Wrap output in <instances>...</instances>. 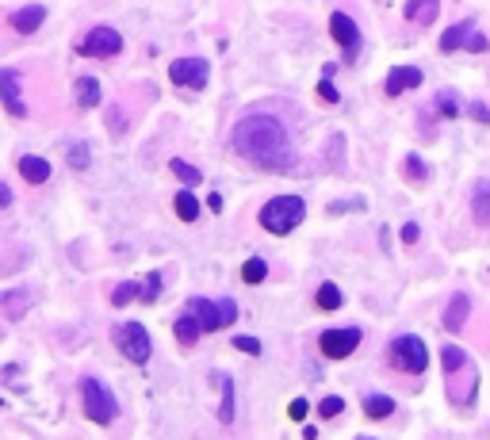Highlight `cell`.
Returning a JSON list of instances; mask_svg holds the SVG:
<instances>
[{"mask_svg": "<svg viewBox=\"0 0 490 440\" xmlns=\"http://www.w3.org/2000/svg\"><path fill=\"white\" fill-rule=\"evenodd\" d=\"M219 387H222L219 421H222V425H230V421H234V379H230V376H219Z\"/></svg>", "mask_w": 490, "mask_h": 440, "instance_id": "cell-24", "label": "cell"}, {"mask_svg": "<svg viewBox=\"0 0 490 440\" xmlns=\"http://www.w3.org/2000/svg\"><path fill=\"white\" fill-rule=\"evenodd\" d=\"M364 414L368 417H391L394 414V398L391 395H364Z\"/></svg>", "mask_w": 490, "mask_h": 440, "instance_id": "cell-22", "label": "cell"}, {"mask_svg": "<svg viewBox=\"0 0 490 440\" xmlns=\"http://www.w3.org/2000/svg\"><path fill=\"white\" fill-rule=\"evenodd\" d=\"M440 50H471V54H486L490 39L475 31V23H456L440 35Z\"/></svg>", "mask_w": 490, "mask_h": 440, "instance_id": "cell-7", "label": "cell"}, {"mask_svg": "<svg viewBox=\"0 0 490 440\" xmlns=\"http://www.w3.org/2000/svg\"><path fill=\"white\" fill-rule=\"evenodd\" d=\"M103 100V92H100V81H92V77H81L77 81V104L81 108H96Z\"/></svg>", "mask_w": 490, "mask_h": 440, "instance_id": "cell-23", "label": "cell"}, {"mask_svg": "<svg viewBox=\"0 0 490 440\" xmlns=\"http://www.w3.org/2000/svg\"><path fill=\"white\" fill-rule=\"evenodd\" d=\"M173 333H176V341L184 345V349H192L195 341H200V333H203V322L195 318L192 311H188L184 318H176V325H173Z\"/></svg>", "mask_w": 490, "mask_h": 440, "instance_id": "cell-15", "label": "cell"}, {"mask_svg": "<svg viewBox=\"0 0 490 440\" xmlns=\"http://www.w3.org/2000/svg\"><path fill=\"white\" fill-rule=\"evenodd\" d=\"M287 414L295 417V421H299V417H307V402H303V398H295V402L287 406Z\"/></svg>", "mask_w": 490, "mask_h": 440, "instance_id": "cell-38", "label": "cell"}, {"mask_svg": "<svg viewBox=\"0 0 490 440\" xmlns=\"http://www.w3.org/2000/svg\"><path fill=\"white\" fill-rule=\"evenodd\" d=\"M207 207L219 211V207H222V195H219V192H211V195H207Z\"/></svg>", "mask_w": 490, "mask_h": 440, "instance_id": "cell-41", "label": "cell"}, {"mask_svg": "<svg viewBox=\"0 0 490 440\" xmlns=\"http://www.w3.org/2000/svg\"><path fill=\"white\" fill-rule=\"evenodd\" d=\"M169 168L176 173V180H184V188H195V184L203 180V176H200V168H195V165H188L184 157H176V161L169 165Z\"/></svg>", "mask_w": 490, "mask_h": 440, "instance_id": "cell-25", "label": "cell"}, {"mask_svg": "<svg viewBox=\"0 0 490 440\" xmlns=\"http://www.w3.org/2000/svg\"><path fill=\"white\" fill-rule=\"evenodd\" d=\"M471 211H475V222L479 226H490V180H483L471 195Z\"/></svg>", "mask_w": 490, "mask_h": 440, "instance_id": "cell-20", "label": "cell"}, {"mask_svg": "<svg viewBox=\"0 0 490 440\" xmlns=\"http://www.w3.org/2000/svg\"><path fill=\"white\" fill-rule=\"evenodd\" d=\"M207 73H211L207 58H176L173 65H169V81L181 84V88H203Z\"/></svg>", "mask_w": 490, "mask_h": 440, "instance_id": "cell-10", "label": "cell"}, {"mask_svg": "<svg viewBox=\"0 0 490 440\" xmlns=\"http://www.w3.org/2000/svg\"><path fill=\"white\" fill-rule=\"evenodd\" d=\"M0 96H4V108H8V115H12V119L27 115V108L20 104V73H16V69L0 73Z\"/></svg>", "mask_w": 490, "mask_h": 440, "instance_id": "cell-13", "label": "cell"}, {"mask_svg": "<svg viewBox=\"0 0 490 440\" xmlns=\"http://www.w3.org/2000/svg\"><path fill=\"white\" fill-rule=\"evenodd\" d=\"M42 20H46V8H42V4H27V8H20V12H12V16H8V23H12L20 35L39 31Z\"/></svg>", "mask_w": 490, "mask_h": 440, "instance_id": "cell-14", "label": "cell"}, {"mask_svg": "<svg viewBox=\"0 0 490 440\" xmlns=\"http://www.w3.org/2000/svg\"><path fill=\"white\" fill-rule=\"evenodd\" d=\"M20 173H23L27 184H46V180H50V161L27 154V157H20Z\"/></svg>", "mask_w": 490, "mask_h": 440, "instance_id": "cell-16", "label": "cell"}, {"mask_svg": "<svg viewBox=\"0 0 490 440\" xmlns=\"http://www.w3.org/2000/svg\"><path fill=\"white\" fill-rule=\"evenodd\" d=\"M421 84V69L418 65H394V69L387 73V96H402V92H410V88H418Z\"/></svg>", "mask_w": 490, "mask_h": 440, "instance_id": "cell-12", "label": "cell"}, {"mask_svg": "<svg viewBox=\"0 0 490 440\" xmlns=\"http://www.w3.org/2000/svg\"><path fill=\"white\" fill-rule=\"evenodd\" d=\"M234 149L253 161L265 173H287L295 165V149H291L287 127L276 115H245L234 127Z\"/></svg>", "mask_w": 490, "mask_h": 440, "instance_id": "cell-1", "label": "cell"}, {"mask_svg": "<svg viewBox=\"0 0 490 440\" xmlns=\"http://www.w3.org/2000/svg\"><path fill=\"white\" fill-rule=\"evenodd\" d=\"M345 410V398L341 395H329V398H322V406H318V414L322 417H337Z\"/></svg>", "mask_w": 490, "mask_h": 440, "instance_id": "cell-32", "label": "cell"}, {"mask_svg": "<svg viewBox=\"0 0 490 440\" xmlns=\"http://www.w3.org/2000/svg\"><path fill=\"white\" fill-rule=\"evenodd\" d=\"M329 35H334V39L341 42L345 62H353V58H356V50H360V27H356L353 16L334 12V16H329Z\"/></svg>", "mask_w": 490, "mask_h": 440, "instance_id": "cell-11", "label": "cell"}, {"mask_svg": "<svg viewBox=\"0 0 490 440\" xmlns=\"http://www.w3.org/2000/svg\"><path fill=\"white\" fill-rule=\"evenodd\" d=\"M440 364H445V376H456V371H467L471 368L467 352L456 349V345H445V349H440Z\"/></svg>", "mask_w": 490, "mask_h": 440, "instance_id": "cell-21", "label": "cell"}, {"mask_svg": "<svg viewBox=\"0 0 490 440\" xmlns=\"http://www.w3.org/2000/svg\"><path fill=\"white\" fill-rule=\"evenodd\" d=\"M0 303H4V318H12V322H20L27 314V291L23 287H12V291L0 295Z\"/></svg>", "mask_w": 490, "mask_h": 440, "instance_id": "cell-19", "label": "cell"}, {"mask_svg": "<svg viewBox=\"0 0 490 440\" xmlns=\"http://www.w3.org/2000/svg\"><path fill=\"white\" fill-rule=\"evenodd\" d=\"M115 345H119V352L130 364H146L149 360V333H146V325H138V322L119 325V330H115Z\"/></svg>", "mask_w": 490, "mask_h": 440, "instance_id": "cell-6", "label": "cell"}, {"mask_svg": "<svg viewBox=\"0 0 490 440\" xmlns=\"http://www.w3.org/2000/svg\"><path fill=\"white\" fill-rule=\"evenodd\" d=\"M173 207H176V214H181L184 222H195V219H200V203H195V195H192V192H181Z\"/></svg>", "mask_w": 490, "mask_h": 440, "instance_id": "cell-26", "label": "cell"}, {"mask_svg": "<svg viewBox=\"0 0 490 440\" xmlns=\"http://www.w3.org/2000/svg\"><path fill=\"white\" fill-rule=\"evenodd\" d=\"M356 345H360V330L356 325H345V330H326L318 337V349H322V357L329 360H341L348 352H356Z\"/></svg>", "mask_w": 490, "mask_h": 440, "instance_id": "cell-9", "label": "cell"}, {"mask_svg": "<svg viewBox=\"0 0 490 440\" xmlns=\"http://www.w3.org/2000/svg\"><path fill=\"white\" fill-rule=\"evenodd\" d=\"M421 238V230H418V222H406V226H402V241H406V245H414V241Z\"/></svg>", "mask_w": 490, "mask_h": 440, "instance_id": "cell-37", "label": "cell"}, {"mask_svg": "<svg viewBox=\"0 0 490 440\" xmlns=\"http://www.w3.org/2000/svg\"><path fill=\"white\" fill-rule=\"evenodd\" d=\"M437 111H440V115H445V119H456V115H460V104H456V96H452V92H440V96H437Z\"/></svg>", "mask_w": 490, "mask_h": 440, "instance_id": "cell-31", "label": "cell"}, {"mask_svg": "<svg viewBox=\"0 0 490 440\" xmlns=\"http://www.w3.org/2000/svg\"><path fill=\"white\" fill-rule=\"evenodd\" d=\"M303 214H307V203L299 195H276V199H268L261 207V226L268 233H291L303 222Z\"/></svg>", "mask_w": 490, "mask_h": 440, "instance_id": "cell-2", "label": "cell"}, {"mask_svg": "<svg viewBox=\"0 0 490 440\" xmlns=\"http://www.w3.org/2000/svg\"><path fill=\"white\" fill-rule=\"evenodd\" d=\"M119 50H122V35L115 27H92V31L81 39L84 58H115Z\"/></svg>", "mask_w": 490, "mask_h": 440, "instance_id": "cell-8", "label": "cell"}, {"mask_svg": "<svg viewBox=\"0 0 490 440\" xmlns=\"http://www.w3.org/2000/svg\"><path fill=\"white\" fill-rule=\"evenodd\" d=\"M188 311L203 322V333H215V330H226V325L238 322V303L234 299H219V303H211V299L195 295L192 303H188Z\"/></svg>", "mask_w": 490, "mask_h": 440, "instance_id": "cell-5", "label": "cell"}, {"mask_svg": "<svg viewBox=\"0 0 490 440\" xmlns=\"http://www.w3.org/2000/svg\"><path fill=\"white\" fill-rule=\"evenodd\" d=\"M318 96L329 100V104H337V100H341V92L334 88V81H329V77H322V84H318Z\"/></svg>", "mask_w": 490, "mask_h": 440, "instance_id": "cell-34", "label": "cell"}, {"mask_svg": "<svg viewBox=\"0 0 490 440\" xmlns=\"http://www.w3.org/2000/svg\"><path fill=\"white\" fill-rule=\"evenodd\" d=\"M387 357H391L394 368L410 371V376H421V371L429 368V349H426V341H421V337H410V333L394 337L391 349H387Z\"/></svg>", "mask_w": 490, "mask_h": 440, "instance_id": "cell-4", "label": "cell"}, {"mask_svg": "<svg viewBox=\"0 0 490 440\" xmlns=\"http://www.w3.org/2000/svg\"><path fill=\"white\" fill-rule=\"evenodd\" d=\"M402 168H406V176H410L414 184H426V180H429V168H426V161H421L418 154H410V157H406V165H402Z\"/></svg>", "mask_w": 490, "mask_h": 440, "instance_id": "cell-30", "label": "cell"}, {"mask_svg": "<svg viewBox=\"0 0 490 440\" xmlns=\"http://www.w3.org/2000/svg\"><path fill=\"white\" fill-rule=\"evenodd\" d=\"M265 276H268V265H265L261 257L245 260V268H241V279H245V284H261Z\"/></svg>", "mask_w": 490, "mask_h": 440, "instance_id": "cell-28", "label": "cell"}, {"mask_svg": "<svg viewBox=\"0 0 490 440\" xmlns=\"http://www.w3.org/2000/svg\"><path fill=\"white\" fill-rule=\"evenodd\" d=\"M157 291H161V276H157V272H149V279H146V291H142V299H146V303H154V299H157Z\"/></svg>", "mask_w": 490, "mask_h": 440, "instance_id": "cell-35", "label": "cell"}, {"mask_svg": "<svg viewBox=\"0 0 490 440\" xmlns=\"http://www.w3.org/2000/svg\"><path fill=\"white\" fill-rule=\"evenodd\" d=\"M234 349H241V352H249V357H257V352H261V341H257V337H234Z\"/></svg>", "mask_w": 490, "mask_h": 440, "instance_id": "cell-33", "label": "cell"}, {"mask_svg": "<svg viewBox=\"0 0 490 440\" xmlns=\"http://www.w3.org/2000/svg\"><path fill=\"white\" fill-rule=\"evenodd\" d=\"M69 165H73V168H84V165H89V149H84V146H73V149H69Z\"/></svg>", "mask_w": 490, "mask_h": 440, "instance_id": "cell-36", "label": "cell"}, {"mask_svg": "<svg viewBox=\"0 0 490 440\" xmlns=\"http://www.w3.org/2000/svg\"><path fill=\"white\" fill-rule=\"evenodd\" d=\"M0 207H12V188H8V184L0 188Z\"/></svg>", "mask_w": 490, "mask_h": 440, "instance_id": "cell-40", "label": "cell"}, {"mask_svg": "<svg viewBox=\"0 0 490 440\" xmlns=\"http://www.w3.org/2000/svg\"><path fill=\"white\" fill-rule=\"evenodd\" d=\"M437 12H440V0H410L406 4V20L410 23H433L437 20Z\"/></svg>", "mask_w": 490, "mask_h": 440, "instance_id": "cell-17", "label": "cell"}, {"mask_svg": "<svg viewBox=\"0 0 490 440\" xmlns=\"http://www.w3.org/2000/svg\"><path fill=\"white\" fill-rule=\"evenodd\" d=\"M142 291H146V287H138V284H119L115 291H111V303H115V306H127V303H135V299L142 295Z\"/></svg>", "mask_w": 490, "mask_h": 440, "instance_id": "cell-29", "label": "cell"}, {"mask_svg": "<svg viewBox=\"0 0 490 440\" xmlns=\"http://www.w3.org/2000/svg\"><path fill=\"white\" fill-rule=\"evenodd\" d=\"M467 314H471V303H467V295H456L448 303V314H445V330L448 333H460V325L467 322Z\"/></svg>", "mask_w": 490, "mask_h": 440, "instance_id": "cell-18", "label": "cell"}, {"mask_svg": "<svg viewBox=\"0 0 490 440\" xmlns=\"http://www.w3.org/2000/svg\"><path fill=\"white\" fill-rule=\"evenodd\" d=\"M471 115H475L479 123H490V108L486 104H471Z\"/></svg>", "mask_w": 490, "mask_h": 440, "instance_id": "cell-39", "label": "cell"}, {"mask_svg": "<svg viewBox=\"0 0 490 440\" xmlns=\"http://www.w3.org/2000/svg\"><path fill=\"white\" fill-rule=\"evenodd\" d=\"M81 402H84V414L92 417V425H111L119 417V402L100 379H81Z\"/></svg>", "mask_w": 490, "mask_h": 440, "instance_id": "cell-3", "label": "cell"}, {"mask_svg": "<svg viewBox=\"0 0 490 440\" xmlns=\"http://www.w3.org/2000/svg\"><path fill=\"white\" fill-rule=\"evenodd\" d=\"M314 303L322 306V311H337V306H341V291H337V284H322V287H318Z\"/></svg>", "mask_w": 490, "mask_h": 440, "instance_id": "cell-27", "label": "cell"}]
</instances>
